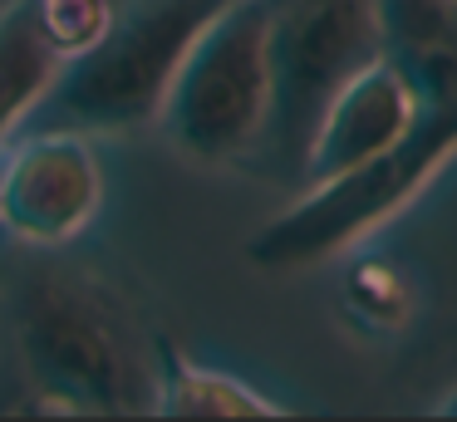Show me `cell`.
I'll use <instances>...</instances> for the list:
<instances>
[{
  "mask_svg": "<svg viewBox=\"0 0 457 422\" xmlns=\"http://www.w3.org/2000/svg\"><path fill=\"white\" fill-rule=\"evenodd\" d=\"M221 5L227 0H119L113 25L64 64L25 128H70L99 137L153 123L182 54Z\"/></svg>",
  "mask_w": 457,
  "mask_h": 422,
  "instance_id": "3957f363",
  "label": "cell"
},
{
  "mask_svg": "<svg viewBox=\"0 0 457 422\" xmlns=\"http://www.w3.org/2000/svg\"><path fill=\"white\" fill-rule=\"evenodd\" d=\"M153 412H162V418H276L286 408L261 398L251 383L231 378L221 368H207V363H192L182 349L162 343Z\"/></svg>",
  "mask_w": 457,
  "mask_h": 422,
  "instance_id": "9c48e42d",
  "label": "cell"
},
{
  "mask_svg": "<svg viewBox=\"0 0 457 422\" xmlns=\"http://www.w3.org/2000/svg\"><path fill=\"white\" fill-rule=\"evenodd\" d=\"M413 108H418L413 88H408V79L388 59H374L369 69H359L329 98L325 118H320L315 137H310L300 186L325 182V177L345 172V167L384 153L388 143H398L408 133V123H413Z\"/></svg>",
  "mask_w": 457,
  "mask_h": 422,
  "instance_id": "52a82bcc",
  "label": "cell"
},
{
  "mask_svg": "<svg viewBox=\"0 0 457 422\" xmlns=\"http://www.w3.org/2000/svg\"><path fill=\"white\" fill-rule=\"evenodd\" d=\"M413 123L398 143L384 153L364 157V162L345 167V172L310 182L300 202H290L280 216H270L256 236L246 241V261L256 270L290 275L325 265L359 245L369 231L398 216L457 153V84L433 88V94H413Z\"/></svg>",
  "mask_w": 457,
  "mask_h": 422,
  "instance_id": "7a4b0ae2",
  "label": "cell"
},
{
  "mask_svg": "<svg viewBox=\"0 0 457 422\" xmlns=\"http://www.w3.org/2000/svg\"><path fill=\"white\" fill-rule=\"evenodd\" d=\"M270 0H227L197 29L162 98V128L192 162H241L270 113Z\"/></svg>",
  "mask_w": 457,
  "mask_h": 422,
  "instance_id": "5b68a950",
  "label": "cell"
},
{
  "mask_svg": "<svg viewBox=\"0 0 457 422\" xmlns=\"http://www.w3.org/2000/svg\"><path fill=\"white\" fill-rule=\"evenodd\" d=\"M270 113L256 153L280 182H300L329 98L384 59L378 0H270Z\"/></svg>",
  "mask_w": 457,
  "mask_h": 422,
  "instance_id": "277c9868",
  "label": "cell"
},
{
  "mask_svg": "<svg viewBox=\"0 0 457 422\" xmlns=\"http://www.w3.org/2000/svg\"><path fill=\"white\" fill-rule=\"evenodd\" d=\"M30 10H35V20H40V29L50 35V45L60 49L64 64H70V59H79L84 49L113 25L119 0H30Z\"/></svg>",
  "mask_w": 457,
  "mask_h": 422,
  "instance_id": "30bf717a",
  "label": "cell"
},
{
  "mask_svg": "<svg viewBox=\"0 0 457 422\" xmlns=\"http://www.w3.org/2000/svg\"><path fill=\"white\" fill-rule=\"evenodd\" d=\"M60 74L64 54L40 29L30 0H11L0 10V147L30 123Z\"/></svg>",
  "mask_w": 457,
  "mask_h": 422,
  "instance_id": "ba28073f",
  "label": "cell"
},
{
  "mask_svg": "<svg viewBox=\"0 0 457 422\" xmlns=\"http://www.w3.org/2000/svg\"><path fill=\"white\" fill-rule=\"evenodd\" d=\"M0 157V226L25 245H70L104 206V167L94 137L70 128H25Z\"/></svg>",
  "mask_w": 457,
  "mask_h": 422,
  "instance_id": "8992f818",
  "label": "cell"
},
{
  "mask_svg": "<svg viewBox=\"0 0 457 422\" xmlns=\"http://www.w3.org/2000/svg\"><path fill=\"white\" fill-rule=\"evenodd\" d=\"M21 412L129 418L158 402L162 334L113 275L94 261L40 245L0 300Z\"/></svg>",
  "mask_w": 457,
  "mask_h": 422,
  "instance_id": "6da1fadb",
  "label": "cell"
}]
</instances>
